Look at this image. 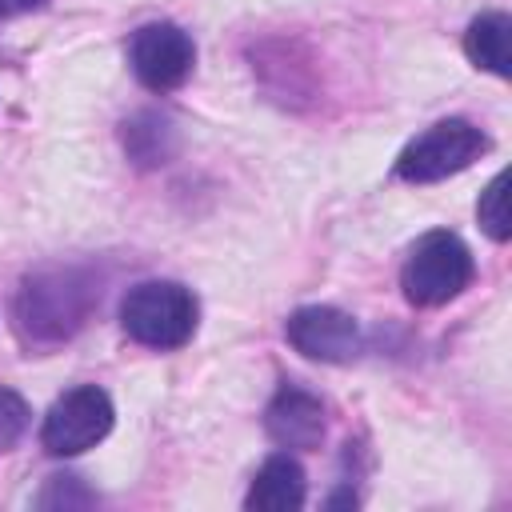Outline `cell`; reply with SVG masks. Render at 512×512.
<instances>
[{
	"instance_id": "6da1fadb",
	"label": "cell",
	"mask_w": 512,
	"mask_h": 512,
	"mask_svg": "<svg viewBox=\"0 0 512 512\" xmlns=\"http://www.w3.org/2000/svg\"><path fill=\"white\" fill-rule=\"evenodd\" d=\"M100 288L80 268H48L20 284L16 328L28 344H60L76 336L96 308Z\"/></svg>"
},
{
	"instance_id": "7a4b0ae2",
	"label": "cell",
	"mask_w": 512,
	"mask_h": 512,
	"mask_svg": "<svg viewBox=\"0 0 512 512\" xmlns=\"http://www.w3.org/2000/svg\"><path fill=\"white\" fill-rule=\"evenodd\" d=\"M196 320H200V304L176 280H140L136 288H128L120 304L124 332L136 344L160 348V352L188 344L196 332Z\"/></svg>"
},
{
	"instance_id": "3957f363",
	"label": "cell",
	"mask_w": 512,
	"mask_h": 512,
	"mask_svg": "<svg viewBox=\"0 0 512 512\" xmlns=\"http://www.w3.org/2000/svg\"><path fill=\"white\" fill-rule=\"evenodd\" d=\"M472 252L456 232H424L400 272V288L412 304L420 308H440L448 300H456L468 284H472Z\"/></svg>"
},
{
	"instance_id": "277c9868",
	"label": "cell",
	"mask_w": 512,
	"mask_h": 512,
	"mask_svg": "<svg viewBox=\"0 0 512 512\" xmlns=\"http://www.w3.org/2000/svg\"><path fill=\"white\" fill-rule=\"evenodd\" d=\"M488 148V136L472 120H440L428 132H420L400 156H396V176L408 184H436L444 176L464 172L480 152Z\"/></svg>"
},
{
	"instance_id": "5b68a950",
	"label": "cell",
	"mask_w": 512,
	"mask_h": 512,
	"mask_svg": "<svg viewBox=\"0 0 512 512\" xmlns=\"http://www.w3.org/2000/svg\"><path fill=\"white\" fill-rule=\"evenodd\" d=\"M112 416L116 412H112V400L104 388H96V384L68 388L48 408L44 428H40V444L52 456H80L112 432Z\"/></svg>"
},
{
	"instance_id": "8992f818",
	"label": "cell",
	"mask_w": 512,
	"mask_h": 512,
	"mask_svg": "<svg viewBox=\"0 0 512 512\" xmlns=\"http://www.w3.org/2000/svg\"><path fill=\"white\" fill-rule=\"evenodd\" d=\"M128 64H132L136 80L148 92H172V88H180L188 80V72L196 64V44L180 24L152 20V24H140L132 32Z\"/></svg>"
},
{
	"instance_id": "52a82bcc",
	"label": "cell",
	"mask_w": 512,
	"mask_h": 512,
	"mask_svg": "<svg viewBox=\"0 0 512 512\" xmlns=\"http://www.w3.org/2000/svg\"><path fill=\"white\" fill-rule=\"evenodd\" d=\"M288 332V344L308 356V360H324V364H348L356 360L360 352V324L332 308V304H308V308H296L284 324Z\"/></svg>"
},
{
	"instance_id": "ba28073f",
	"label": "cell",
	"mask_w": 512,
	"mask_h": 512,
	"mask_svg": "<svg viewBox=\"0 0 512 512\" xmlns=\"http://www.w3.org/2000/svg\"><path fill=\"white\" fill-rule=\"evenodd\" d=\"M264 428L280 448H296V452H312L324 440V404L320 396H312L300 384H284L268 412H264Z\"/></svg>"
},
{
	"instance_id": "9c48e42d",
	"label": "cell",
	"mask_w": 512,
	"mask_h": 512,
	"mask_svg": "<svg viewBox=\"0 0 512 512\" xmlns=\"http://www.w3.org/2000/svg\"><path fill=\"white\" fill-rule=\"evenodd\" d=\"M304 496H308L304 468L292 456L276 452L252 476V488H248L244 504L256 508V512H296V508H304Z\"/></svg>"
},
{
	"instance_id": "30bf717a",
	"label": "cell",
	"mask_w": 512,
	"mask_h": 512,
	"mask_svg": "<svg viewBox=\"0 0 512 512\" xmlns=\"http://www.w3.org/2000/svg\"><path fill=\"white\" fill-rule=\"evenodd\" d=\"M464 56L500 80L512 76V20L504 12L476 16L464 32Z\"/></svg>"
},
{
	"instance_id": "8fae6325",
	"label": "cell",
	"mask_w": 512,
	"mask_h": 512,
	"mask_svg": "<svg viewBox=\"0 0 512 512\" xmlns=\"http://www.w3.org/2000/svg\"><path fill=\"white\" fill-rule=\"evenodd\" d=\"M124 148L136 164H164V156L172 152V128L168 120L144 112L136 120L124 124Z\"/></svg>"
},
{
	"instance_id": "7c38bea8",
	"label": "cell",
	"mask_w": 512,
	"mask_h": 512,
	"mask_svg": "<svg viewBox=\"0 0 512 512\" xmlns=\"http://www.w3.org/2000/svg\"><path fill=\"white\" fill-rule=\"evenodd\" d=\"M476 220H480V228L496 244H504L512 236V220H508V172H496L488 180V188L480 192V204H476Z\"/></svg>"
},
{
	"instance_id": "4fadbf2b",
	"label": "cell",
	"mask_w": 512,
	"mask_h": 512,
	"mask_svg": "<svg viewBox=\"0 0 512 512\" xmlns=\"http://www.w3.org/2000/svg\"><path fill=\"white\" fill-rule=\"evenodd\" d=\"M28 420H32L28 400L12 388H0V452H8L28 432Z\"/></svg>"
},
{
	"instance_id": "5bb4252c",
	"label": "cell",
	"mask_w": 512,
	"mask_h": 512,
	"mask_svg": "<svg viewBox=\"0 0 512 512\" xmlns=\"http://www.w3.org/2000/svg\"><path fill=\"white\" fill-rule=\"evenodd\" d=\"M36 504L40 508H88V504H96V496L80 484V476H48Z\"/></svg>"
},
{
	"instance_id": "9a60e30c",
	"label": "cell",
	"mask_w": 512,
	"mask_h": 512,
	"mask_svg": "<svg viewBox=\"0 0 512 512\" xmlns=\"http://www.w3.org/2000/svg\"><path fill=\"white\" fill-rule=\"evenodd\" d=\"M48 0H0V16H20V12H32V8H44Z\"/></svg>"
}]
</instances>
